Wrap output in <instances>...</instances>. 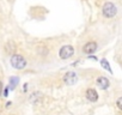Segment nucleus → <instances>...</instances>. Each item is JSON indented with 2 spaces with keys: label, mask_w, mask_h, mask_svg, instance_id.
I'll list each match as a JSON object with an SVG mask.
<instances>
[{
  "label": "nucleus",
  "mask_w": 122,
  "mask_h": 115,
  "mask_svg": "<svg viewBox=\"0 0 122 115\" xmlns=\"http://www.w3.org/2000/svg\"><path fill=\"white\" fill-rule=\"evenodd\" d=\"M10 83H11V88L13 89V88L18 84V78H17V77H12V78L10 79Z\"/></svg>",
  "instance_id": "11"
},
{
  "label": "nucleus",
  "mask_w": 122,
  "mask_h": 115,
  "mask_svg": "<svg viewBox=\"0 0 122 115\" xmlns=\"http://www.w3.org/2000/svg\"><path fill=\"white\" fill-rule=\"evenodd\" d=\"M77 80H78V77H77L76 72H67L64 76V82L67 85H73L77 83Z\"/></svg>",
  "instance_id": "4"
},
{
  "label": "nucleus",
  "mask_w": 122,
  "mask_h": 115,
  "mask_svg": "<svg viewBox=\"0 0 122 115\" xmlns=\"http://www.w3.org/2000/svg\"><path fill=\"white\" fill-rule=\"evenodd\" d=\"M86 98H87L89 101H91V102H96V101L98 99V94H97V91L93 90V89H89V90L86 91Z\"/></svg>",
  "instance_id": "6"
},
{
  "label": "nucleus",
  "mask_w": 122,
  "mask_h": 115,
  "mask_svg": "<svg viewBox=\"0 0 122 115\" xmlns=\"http://www.w3.org/2000/svg\"><path fill=\"white\" fill-rule=\"evenodd\" d=\"M11 65L13 68L16 70H23L25 66H26V60L22 55H18V54H15L12 55L11 58Z\"/></svg>",
  "instance_id": "1"
},
{
  "label": "nucleus",
  "mask_w": 122,
  "mask_h": 115,
  "mask_svg": "<svg viewBox=\"0 0 122 115\" xmlns=\"http://www.w3.org/2000/svg\"><path fill=\"white\" fill-rule=\"evenodd\" d=\"M73 54H74V48L72 46H64L60 48V52H59L61 59H68Z\"/></svg>",
  "instance_id": "3"
},
{
  "label": "nucleus",
  "mask_w": 122,
  "mask_h": 115,
  "mask_svg": "<svg viewBox=\"0 0 122 115\" xmlns=\"http://www.w3.org/2000/svg\"><path fill=\"white\" fill-rule=\"evenodd\" d=\"M101 64H102V66L107 70V71H109V72H111V70H110V66H109V64H108V61L105 60V59H103L102 61H101Z\"/></svg>",
  "instance_id": "10"
},
{
  "label": "nucleus",
  "mask_w": 122,
  "mask_h": 115,
  "mask_svg": "<svg viewBox=\"0 0 122 115\" xmlns=\"http://www.w3.org/2000/svg\"><path fill=\"white\" fill-rule=\"evenodd\" d=\"M116 104H117V107H118V109H121V110H122V97H120V98L117 99V102H116Z\"/></svg>",
  "instance_id": "12"
},
{
  "label": "nucleus",
  "mask_w": 122,
  "mask_h": 115,
  "mask_svg": "<svg viewBox=\"0 0 122 115\" xmlns=\"http://www.w3.org/2000/svg\"><path fill=\"white\" fill-rule=\"evenodd\" d=\"M41 98H42V94H41V92H34V94H31V96H30V101H31L32 103H38Z\"/></svg>",
  "instance_id": "9"
},
{
  "label": "nucleus",
  "mask_w": 122,
  "mask_h": 115,
  "mask_svg": "<svg viewBox=\"0 0 122 115\" xmlns=\"http://www.w3.org/2000/svg\"><path fill=\"white\" fill-rule=\"evenodd\" d=\"M1 91H3V84L0 83V95H1Z\"/></svg>",
  "instance_id": "13"
},
{
  "label": "nucleus",
  "mask_w": 122,
  "mask_h": 115,
  "mask_svg": "<svg viewBox=\"0 0 122 115\" xmlns=\"http://www.w3.org/2000/svg\"><path fill=\"white\" fill-rule=\"evenodd\" d=\"M102 13L107 18H112L117 13V9L112 3H107V4H104V6L102 9Z\"/></svg>",
  "instance_id": "2"
},
{
  "label": "nucleus",
  "mask_w": 122,
  "mask_h": 115,
  "mask_svg": "<svg viewBox=\"0 0 122 115\" xmlns=\"http://www.w3.org/2000/svg\"><path fill=\"white\" fill-rule=\"evenodd\" d=\"M16 49H17V47H16L15 42H12V41L7 42L6 46H5V50H6L9 54H13V53L16 52Z\"/></svg>",
  "instance_id": "8"
},
{
  "label": "nucleus",
  "mask_w": 122,
  "mask_h": 115,
  "mask_svg": "<svg viewBox=\"0 0 122 115\" xmlns=\"http://www.w3.org/2000/svg\"><path fill=\"white\" fill-rule=\"evenodd\" d=\"M96 49H97V43H96V42H87V43L84 46L83 52L86 53V54H91V53H93Z\"/></svg>",
  "instance_id": "5"
},
{
  "label": "nucleus",
  "mask_w": 122,
  "mask_h": 115,
  "mask_svg": "<svg viewBox=\"0 0 122 115\" xmlns=\"http://www.w3.org/2000/svg\"><path fill=\"white\" fill-rule=\"evenodd\" d=\"M97 85H98L101 89L105 90V89L109 88V80H108L105 77H99V78L97 79Z\"/></svg>",
  "instance_id": "7"
}]
</instances>
